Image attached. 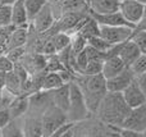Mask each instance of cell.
<instances>
[{
  "label": "cell",
  "mask_w": 146,
  "mask_h": 137,
  "mask_svg": "<svg viewBox=\"0 0 146 137\" xmlns=\"http://www.w3.org/2000/svg\"><path fill=\"white\" fill-rule=\"evenodd\" d=\"M26 42H27V28H14L8 38L7 51L18 48H25Z\"/></svg>",
  "instance_id": "19"
},
{
  "label": "cell",
  "mask_w": 146,
  "mask_h": 137,
  "mask_svg": "<svg viewBox=\"0 0 146 137\" xmlns=\"http://www.w3.org/2000/svg\"><path fill=\"white\" fill-rule=\"evenodd\" d=\"M123 99L126 101V104L129 107V109H137L146 105V95L141 90V87L137 83V79L135 78V81L122 92Z\"/></svg>",
  "instance_id": "7"
},
{
  "label": "cell",
  "mask_w": 146,
  "mask_h": 137,
  "mask_svg": "<svg viewBox=\"0 0 146 137\" xmlns=\"http://www.w3.org/2000/svg\"><path fill=\"white\" fill-rule=\"evenodd\" d=\"M83 1H85V3H87V4H88V3H90V0H83Z\"/></svg>",
  "instance_id": "45"
},
{
  "label": "cell",
  "mask_w": 146,
  "mask_h": 137,
  "mask_svg": "<svg viewBox=\"0 0 146 137\" xmlns=\"http://www.w3.org/2000/svg\"><path fill=\"white\" fill-rule=\"evenodd\" d=\"M13 8V26L15 28H28V17L26 10V0H17Z\"/></svg>",
  "instance_id": "17"
},
{
  "label": "cell",
  "mask_w": 146,
  "mask_h": 137,
  "mask_svg": "<svg viewBox=\"0 0 146 137\" xmlns=\"http://www.w3.org/2000/svg\"><path fill=\"white\" fill-rule=\"evenodd\" d=\"M103 67L104 60H90L83 74H81V76H99V74H103Z\"/></svg>",
  "instance_id": "30"
},
{
  "label": "cell",
  "mask_w": 146,
  "mask_h": 137,
  "mask_svg": "<svg viewBox=\"0 0 146 137\" xmlns=\"http://www.w3.org/2000/svg\"><path fill=\"white\" fill-rule=\"evenodd\" d=\"M137 1H139L140 4H142L144 7H146V0H137Z\"/></svg>",
  "instance_id": "42"
},
{
  "label": "cell",
  "mask_w": 146,
  "mask_h": 137,
  "mask_svg": "<svg viewBox=\"0 0 146 137\" xmlns=\"http://www.w3.org/2000/svg\"><path fill=\"white\" fill-rule=\"evenodd\" d=\"M0 137H3V132H1V128H0Z\"/></svg>",
  "instance_id": "44"
},
{
  "label": "cell",
  "mask_w": 146,
  "mask_h": 137,
  "mask_svg": "<svg viewBox=\"0 0 146 137\" xmlns=\"http://www.w3.org/2000/svg\"><path fill=\"white\" fill-rule=\"evenodd\" d=\"M122 127L127 130L137 131V132L146 128V105L137 108V109H132Z\"/></svg>",
  "instance_id": "9"
},
{
  "label": "cell",
  "mask_w": 146,
  "mask_h": 137,
  "mask_svg": "<svg viewBox=\"0 0 146 137\" xmlns=\"http://www.w3.org/2000/svg\"><path fill=\"white\" fill-rule=\"evenodd\" d=\"M77 33H80L81 36H83L86 40H90V38H92V37L100 36V26H99V23L88 14L87 17H86L85 22H83L82 27L80 28V31H78Z\"/></svg>",
  "instance_id": "21"
},
{
  "label": "cell",
  "mask_w": 146,
  "mask_h": 137,
  "mask_svg": "<svg viewBox=\"0 0 146 137\" xmlns=\"http://www.w3.org/2000/svg\"><path fill=\"white\" fill-rule=\"evenodd\" d=\"M129 68H131V71L133 72L136 77L140 76V74H142V73H145L146 72V54H141L140 58L137 59Z\"/></svg>",
  "instance_id": "32"
},
{
  "label": "cell",
  "mask_w": 146,
  "mask_h": 137,
  "mask_svg": "<svg viewBox=\"0 0 146 137\" xmlns=\"http://www.w3.org/2000/svg\"><path fill=\"white\" fill-rule=\"evenodd\" d=\"M32 23L36 32H45V31L50 30L51 26L54 24V17H53V12H51L50 5L46 4L41 9V12L35 17Z\"/></svg>",
  "instance_id": "14"
},
{
  "label": "cell",
  "mask_w": 146,
  "mask_h": 137,
  "mask_svg": "<svg viewBox=\"0 0 146 137\" xmlns=\"http://www.w3.org/2000/svg\"><path fill=\"white\" fill-rule=\"evenodd\" d=\"M119 12L124 17V19L132 26L137 27L141 19L144 18L145 14V7L140 4L137 0H129V1H123L121 3L119 7Z\"/></svg>",
  "instance_id": "6"
},
{
  "label": "cell",
  "mask_w": 146,
  "mask_h": 137,
  "mask_svg": "<svg viewBox=\"0 0 146 137\" xmlns=\"http://www.w3.org/2000/svg\"><path fill=\"white\" fill-rule=\"evenodd\" d=\"M12 120L8 109H0V128H4L8 123Z\"/></svg>",
  "instance_id": "36"
},
{
  "label": "cell",
  "mask_w": 146,
  "mask_h": 137,
  "mask_svg": "<svg viewBox=\"0 0 146 137\" xmlns=\"http://www.w3.org/2000/svg\"><path fill=\"white\" fill-rule=\"evenodd\" d=\"M69 96H71L69 83L63 85L62 87L51 91V101H53V104L60 110H63L66 114L69 109Z\"/></svg>",
  "instance_id": "16"
},
{
  "label": "cell",
  "mask_w": 146,
  "mask_h": 137,
  "mask_svg": "<svg viewBox=\"0 0 146 137\" xmlns=\"http://www.w3.org/2000/svg\"><path fill=\"white\" fill-rule=\"evenodd\" d=\"M136 76L131 71L129 67H127L122 73H119L117 77L111 79H106V89L108 92H115V94H122L132 82L135 81Z\"/></svg>",
  "instance_id": "8"
},
{
  "label": "cell",
  "mask_w": 146,
  "mask_h": 137,
  "mask_svg": "<svg viewBox=\"0 0 146 137\" xmlns=\"http://www.w3.org/2000/svg\"><path fill=\"white\" fill-rule=\"evenodd\" d=\"M69 90H71V96H69V109L67 112L68 120L72 123L77 120H83L90 115L87 105H86L85 97L81 91L80 86L76 82L69 83Z\"/></svg>",
  "instance_id": "3"
},
{
  "label": "cell",
  "mask_w": 146,
  "mask_h": 137,
  "mask_svg": "<svg viewBox=\"0 0 146 137\" xmlns=\"http://www.w3.org/2000/svg\"><path fill=\"white\" fill-rule=\"evenodd\" d=\"M5 55L13 62V63H18L22 62V58L25 56V48H18V49H13V50L7 51Z\"/></svg>",
  "instance_id": "34"
},
{
  "label": "cell",
  "mask_w": 146,
  "mask_h": 137,
  "mask_svg": "<svg viewBox=\"0 0 146 137\" xmlns=\"http://www.w3.org/2000/svg\"><path fill=\"white\" fill-rule=\"evenodd\" d=\"M41 119H42L44 137H49L50 135H53L62 126L69 122L66 113L63 110H60L59 108H56L54 104L49 105V108L44 112Z\"/></svg>",
  "instance_id": "4"
},
{
  "label": "cell",
  "mask_w": 146,
  "mask_h": 137,
  "mask_svg": "<svg viewBox=\"0 0 146 137\" xmlns=\"http://www.w3.org/2000/svg\"><path fill=\"white\" fill-rule=\"evenodd\" d=\"M71 41H72V37L64 32L55 33V35L53 36V38H51V42H53L56 53H60V51H63L64 49H67L68 46H71Z\"/></svg>",
  "instance_id": "25"
},
{
  "label": "cell",
  "mask_w": 146,
  "mask_h": 137,
  "mask_svg": "<svg viewBox=\"0 0 146 137\" xmlns=\"http://www.w3.org/2000/svg\"><path fill=\"white\" fill-rule=\"evenodd\" d=\"M3 137H26L23 128L15 123V120H10L4 128H1Z\"/></svg>",
  "instance_id": "27"
},
{
  "label": "cell",
  "mask_w": 146,
  "mask_h": 137,
  "mask_svg": "<svg viewBox=\"0 0 146 137\" xmlns=\"http://www.w3.org/2000/svg\"><path fill=\"white\" fill-rule=\"evenodd\" d=\"M90 15L99 23V26H109V27H119V26H126V27H131L135 28V26H132L131 23H128L124 17L122 15L121 12H117V13H110V14H95V13L90 12Z\"/></svg>",
  "instance_id": "10"
},
{
  "label": "cell",
  "mask_w": 146,
  "mask_h": 137,
  "mask_svg": "<svg viewBox=\"0 0 146 137\" xmlns=\"http://www.w3.org/2000/svg\"><path fill=\"white\" fill-rule=\"evenodd\" d=\"M132 109L126 104L122 94L108 92L98 109V114L105 123L122 127Z\"/></svg>",
  "instance_id": "1"
},
{
  "label": "cell",
  "mask_w": 146,
  "mask_h": 137,
  "mask_svg": "<svg viewBox=\"0 0 146 137\" xmlns=\"http://www.w3.org/2000/svg\"><path fill=\"white\" fill-rule=\"evenodd\" d=\"M87 45L95 48L96 50L104 53L105 55L111 50V48L114 46V45H111V44H109L108 41H105L104 38H101L100 36H98V37H92V38H90V40H87Z\"/></svg>",
  "instance_id": "28"
},
{
  "label": "cell",
  "mask_w": 146,
  "mask_h": 137,
  "mask_svg": "<svg viewBox=\"0 0 146 137\" xmlns=\"http://www.w3.org/2000/svg\"><path fill=\"white\" fill-rule=\"evenodd\" d=\"M10 26H13V8L9 4H3L0 7V28Z\"/></svg>",
  "instance_id": "26"
},
{
  "label": "cell",
  "mask_w": 146,
  "mask_h": 137,
  "mask_svg": "<svg viewBox=\"0 0 146 137\" xmlns=\"http://www.w3.org/2000/svg\"><path fill=\"white\" fill-rule=\"evenodd\" d=\"M88 7H90V12L103 15L119 12L121 3L118 0H90Z\"/></svg>",
  "instance_id": "12"
},
{
  "label": "cell",
  "mask_w": 146,
  "mask_h": 137,
  "mask_svg": "<svg viewBox=\"0 0 146 137\" xmlns=\"http://www.w3.org/2000/svg\"><path fill=\"white\" fill-rule=\"evenodd\" d=\"M119 3H123V1H129V0H118Z\"/></svg>",
  "instance_id": "43"
},
{
  "label": "cell",
  "mask_w": 146,
  "mask_h": 137,
  "mask_svg": "<svg viewBox=\"0 0 146 137\" xmlns=\"http://www.w3.org/2000/svg\"><path fill=\"white\" fill-rule=\"evenodd\" d=\"M73 135H74V133H73V128H69V130L66 131L60 137H73Z\"/></svg>",
  "instance_id": "41"
},
{
  "label": "cell",
  "mask_w": 146,
  "mask_h": 137,
  "mask_svg": "<svg viewBox=\"0 0 146 137\" xmlns=\"http://www.w3.org/2000/svg\"><path fill=\"white\" fill-rule=\"evenodd\" d=\"M45 5L46 0H26V10H27L28 21L32 22Z\"/></svg>",
  "instance_id": "24"
},
{
  "label": "cell",
  "mask_w": 146,
  "mask_h": 137,
  "mask_svg": "<svg viewBox=\"0 0 146 137\" xmlns=\"http://www.w3.org/2000/svg\"><path fill=\"white\" fill-rule=\"evenodd\" d=\"M13 68H14V63H13L5 54L0 55V72H3V73H9V72L13 71Z\"/></svg>",
  "instance_id": "35"
},
{
  "label": "cell",
  "mask_w": 146,
  "mask_h": 137,
  "mask_svg": "<svg viewBox=\"0 0 146 137\" xmlns=\"http://www.w3.org/2000/svg\"><path fill=\"white\" fill-rule=\"evenodd\" d=\"M137 79V83H139V86L141 87V90L144 91V94L146 95V72L142 74H140V76L136 77Z\"/></svg>",
  "instance_id": "38"
},
{
  "label": "cell",
  "mask_w": 146,
  "mask_h": 137,
  "mask_svg": "<svg viewBox=\"0 0 146 137\" xmlns=\"http://www.w3.org/2000/svg\"><path fill=\"white\" fill-rule=\"evenodd\" d=\"M30 108V104H28V97L25 96V95H21V96H17L10 105L8 107V110H9V114L12 117V120H14L15 118L23 115Z\"/></svg>",
  "instance_id": "20"
},
{
  "label": "cell",
  "mask_w": 146,
  "mask_h": 137,
  "mask_svg": "<svg viewBox=\"0 0 146 137\" xmlns=\"http://www.w3.org/2000/svg\"><path fill=\"white\" fill-rule=\"evenodd\" d=\"M1 5H3V0H0V7H1Z\"/></svg>",
  "instance_id": "46"
},
{
  "label": "cell",
  "mask_w": 146,
  "mask_h": 137,
  "mask_svg": "<svg viewBox=\"0 0 146 137\" xmlns=\"http://www.w3.org/2000/svg\"><path fill=\"white\" fill-rule=\"evenodd\" d=\"M119 137H142V135L141 132H137V131L122 128V130H119Z\"/></svg>",
  "instance_id": "37"
},
{
  "label": "cell",
  "mask_w": 146,
  "mask_h": 137,
  "mask_svg": "<svg viewBox=\"0 0 146 137\" xmlns=\"http://www.w3.org/2000/svg\"><path fill=\"white\" fill-rule=\"evenodd\" d=\"M87 46V40L83 36H81L80 33H74L71 41V50L74 55H78L80 53H82Z\"/></svg>",
  "instance_id": "29"
},
{
  "label": "cell",
  "mask_w": 146,
  "mask_h": 137,
  "mask_svg": "<svg viewBox=\"0 0 146 137\" xmlns=\"http://www.w3.org/2000/svg\"><path fill=\"white\" fill-rule=\"evenodd\" d=\"M140 55H141L140 49L137 48L136 44L131 40L123 42V45H122L121 50H119V54H118V56L122 59V62L126 64V67H131L132 64L140 58Z\"/></svg>",
  "instance_id": "15"
},
{
  "label": "cell",
  "mask_w": 146,
  "mask_h": 137,
  "mask_svg": "<svg viewBox=\"0 0 146 137\" xmlns=\"http://www.w3.org/2000/svg\"><path fill=\"white\" fill-rule=\"evenodd\" d=\"M63 85H66L62 79L60 74L59 73H46L45 78H44L42 82V89L41 91H54V90L62 87Z\"/></svg>",
  "instance_id": "23"
},
{
  "label": "cell",
  "mask_w": 146,
  "mask_h": 137,
  "mask_svg": "<svg viewBox=\"0 0 146 137\" xmlns=\"http://www.w3.org/2000/svg\"><path fill=\"white\" fill-rule=\"evenodd\" d=\"M5 78H7V73L0 72V99H1L3 91L5 90Z\"/></svg>",
  "instance_id": "39"
},
{
  "label": "cell",
  "mask_w": 146,
  "mask_h": 137,
  "mask_svg": "<svg viewBox=\"0 0 146 137\" xmlns=\"http://www.w3.org/2000/svg\"><path fill=\"white\" fill-rule=\"evenodd\" d=\"M85 18L86 17H83L80 12L66 13V14L62 17V19L59 21V23H58V31L59 32L67 33V35H69L71 31H74V33H76V30H77L78 24H80Z\"/></svg>",
  "instance_id": "11"
},
{
  "label": "cell",
  "mask_w": 146,
  "mask_h": 137,
  "mask_svg": "<svg viewBox=\"0 0 146 137\" xmlns=\"http://www.w3.org/2000/svg\"><path fill=\"white\" fill-rule=\"evenodd\" d=\"M126 64L122 62V59L118 55L115 56H109L104 60V67H103V76L105 79H111L117 77L119 73L126 69Z\"/></svg>",
  "instance_id": "13"
},
{
  "label": "cell",
  "mask_w": 146,
  "mask_h": 137,
  "mask_svg": "<svg viewBox=\"0 0 146 137\" xmlns=\"http://www.w3.org/2000/svg\"><path fill=\"white\" fill-rule=\"evenodd\" d=\"M23 132L26 137H44L42 119L41 117H27L23 124Z\"/></svg>",
  "instance_id": "18"
},
{
  "label": "cell",
  "mask_w": 146,
  "mask_h": 137,
  "mask_svg": "<svg viewBox=\"0 0 146 137\" xmlns=\"http://www.w3.org/2000/svg\"><path fill=\"white\" fill-rule=\"evenodd\" d=\"M74 82L80 86L90 113H98L101 101L108 94L104 76H77Z\"/></svg>",
  "instance_id": "2"
},
{
  "label": "cell",
  "mask_w": 146,
  "mask_h": 137,
  "mask_svg": "<svg viewBox=\"0 0 146 137\" xmlns=\"http://www.w3.org/2000/svg\"><path fill=\"white\" fill-rule=\"evenodd\" d=\"M137 31H146V7H145V14H144V18L141 19V22L137 24L136 27Z\"/></svg>",
  "instance_id": "40"
},
{
  "label": "cell",
  "mask_w": 146,
  "mask_h": 137,
  "mask_svg": "<svg viewBox=\"0 0 146 137\" xmlns=\"http://www.w3.org/2000/svg\"><path fill=\"white\" fill-rule=\"evenodd\" d=\"M133 32L135 28L126 27V26H119V27L100 26V37L111 45H118V44L131 40Z\"/></svg>",
  "instance_id": "5"
},
{
  "label": "cell",
  "mask_w": 146,
  "mask_h": 137,
  "mask_svg": "<svg viewBox=\"0 0 146 137\" xmlns=\"http://www.w3.org/2000/svg\"><path fill=\"white\" fill-rule=\"evenodd\" d=\"M5 90L8 92H10L12 95H14L15 97L22 95V83H21L19 78L17 77V74L14 72H9L7 73V78H5Z\"/></svg>",
  "instance_id": "22"
},
{
  "label": "cell",
  "mask_w": 146,
  "mask_h": 137,
  "mask_svg": "<svg viewBox=\"0 0 146 137\" xmlns=\"http://www.w3.org/2000/svg\"><path fill=\"white\" fill-rule=\"evenodd\" d=\"M85 51H86V54H87L88 62L90 60H105V58H106V55L104 53L96 50L95 48H92V46H90V45L86 46Z\"/></svg>",
  "instance_id": "33"
},
{
  "label": "cell",
  "mask_w": 146,
  "mask_h": 137,
  "mask_svg": "<svg viewBox=\"0 0 146 137\" xmlns=\"http://www.w3.org/2000/svg\"><path fill=\"white\" fill-rule=\"evenodd\" d=\"M131 41H133L140 49L141 54H146V31H137L135 30L133 35L131 37Z\"/></svg>",
  "instance_id": "31"
}]
</instances>
